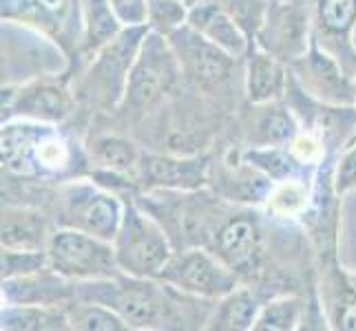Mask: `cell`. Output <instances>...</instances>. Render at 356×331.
<instances>
[{"instance_id":"f546056e","label":"cell","mask_w":356,"mask_h":331,"mask_svg":"<svg viewBox=\"0 0 356 331\" xmlns=\"http://www.w3.org/2000/svg\"><path fill=\"white\" fill-rule=\"evenodd\" d=\"M217 3L235 20L237 27L245 33V38L254 42L257 33L266 22L270 0H217Z\"/></svg>"},{"instance_id":"7a4b0ae2","label":"cell","mask_w":356,"mask_h":331,"mask_svg":"<svg viewBox=\"0 0 356 331\" xmlns=\"http://www.w3.org/2000/svg\"><path fill=\"white\" fill-rule=\"evenodd\" d=\"M0 157L9 175L31 181H69L87 168V155L58 124L16 119L3 126Z\"/></svg>"},{"instance_id":"d4e9b609","label":"cell","mask_w":356,"mask_h":331,"mask_svg":"<svg viewBox=\"0 0 356 331\" xmlns=\"http://www.w3.org/2000/svg\"><path fill=\"white\" fill-rule=\"evenodd\" d=\"M87 153L100 170H111L120 175H133L142 155L133 142L120 137V135H97L87 144Z\"/></svg>"},{"instance_id":"4dcf8cb0","label":"cell","mask_w":356,"mask_h":331,"mask_svg":"<svg viewBox=\"0 0 356 331\" xmlns=\"http://www.w3.org/2000/svg\"><path fill=\"white\" fill-rule=\"evenodd\" d=\"M188 5L184 0H146V24L149 29L168 35L188 20Z\"/></svg>"},{"instance_id":"d6986e66","label":"cell","mask_w":356,"mask_h":331,"mask_svg":"<svg viewBox=\"0 0 356 331\" xmlns=\"http://www.w3.org/2000/svg\"><path fill=\"white\" fill-rule=\"evenodd\" d=\"M245 65V97L250 104L277 102L286 95L290 82V67L279 58L270 56L257 44H250Z\"/></svg>"},{"instance_id":"9c48e42d","label":"cell","mask_w":356,"mask_h":331,"mask_svg":"<svg viewBox=\"0 0 356 331\" xmlns=\"http://www.w3.org/2000/svg\"><path fill=\"white\" fill-rule=\"evenodd\" d=\"M206 250L219 256L239 276L252 274L254 269H259L264 252V230L259 217L245 207H235V210L222 207L208 237Z\"/></svg>"},{"instance_id":"d590c367","label":"cell","mask_w":356,"mask_h":331,"mask_svg":"<svg viewBox=\"0 0 356 331\" xmlns=\"http://www.w3.org/2000/svg\"><path fill=\"white\" fill-rule=\"evenodd\" d=\"M350 46H352V51L356 53V22H354L352 33H350Z\"/></svg>"},{"instance_id":"44dd1931","label":"cell","mask_w":356,"mask_h":331,"mask_svg":"<svg viewBox=\"0 0 356 331\" xmlns=\"http://www.w3.org/2000/svg\"><path fill=\"white\" fill-rule=\"evenodd\" d=\"M0 329L7 331H65L71 329L67 305H3Z\"/></svg>"},{"instance_id":"7c38bea8","label":"cell","mask_w":356,"mask_h":331,"mask_svg":"<svg viewBox=\"0 0 356 331\" xmlns=\"http://www.w3.org/2000/svg\"><path fill=\"white\" fill-rule=\"evenodd\" d=\"M290 71L294 80L301 84L305 95H310L312 100L330 106H354V82L346 76V71L341 69L332 51L321 46L316 35L312 38V44L305 51V56L290 65Z\"/></svg>"},{"instance_id":"4fadbf2b","label":"cell","mask_w":356,"mask_h":331,"mask_svg":"<svg viewBox=\"0 0 356 331\" xmlns=\"http://www.w3.org/2000/svg\"><path fill=\"white\" fill-rule=\"evenodd\" d=\"M3 18L29 24L63 46H82V0H3Z\"/></svg>"},{"instance_id":"8992f818","label":"cell","mask_w":356,"mask_h":331,"mask_svg":"<svg viewBox=\"0 0 356 331\" xmlns=\"http://www.w3.org/2000/svg\"><path fill=\"white\" fill-rule=\"evenodd\" d=\"M47 256L49 267L76 283L113 278L122 272L111 241L76 228H56L47 243Z\"/></svg>"},{"instance_id":"ffe728a7","label":"cell","mask_w":356,"mask_h":331,"mask_svg":"<svg viewBox=\"0 0 356 331\" xmlns=\"http://www.w3.org/2000/svg\"><path fill=\"white\" fill-rule=\"evenodd\" d=\"M248 124V139L252 146H288L299 133V121L290 106L279 100L268 104H252Z\"/></svg>"},{"instance_id":"7402d4cb","label":"cell","mask_w":356,"mask_h":331,"mask_svg":"<svg viewBox=\"0 0 356 331\" xmlns=\"http://www.w3.org/2000/svg\"><path fill=\"white\" fill-rule=\"evenodd\" d=\"M264 305L257 298L250 287H237L224 298H219L213 307L208 329L219 331H245L254 329L257 316H259Z\"/></svg>"},{"instance_id":"e575fe53","label":"cell","mask_w":356,"mask_h":331,"mask_svg":"<svg viewBox=\"0 0 356 331\" xmlns=\"http://www.w3.org/2000/svg\"><path fill=\"white\" fill-rule=\"evenodd\" d=\"M356 188V142L350 146V148L343 153L337 175H334V190L337 194H343Z\"/></svg>"},{"instance_id":"603a6c76","label":"cell","mask_w":356,"mask_h":331,"mask_svg":"<svg viewBox=\"0 0 356 331\" xmlns=\"http://www.w3.org/2000/svg\"><path fill=\"white\" fill-rule=\"evenodd\" d=\"M82 51L97 53L124 29L108 0H82Z\"/></svg>"},{"instance_id":"2e32d148","label":"cell","mask_w":356,"mask_h":331,"mask_svg":"<svg viewBox=\"0 0 356 331\" xmlns=\"http://www.w3.org/2000/svg\"><path fill=\"white\" fill-rule=\"evenodd\" d=\"M73 298L76 280H69L51 267L3 278V305H67Z\"/></svg>"},{"instance_id":"cb8c5ba5","label":"cell","mask_w":356,"mask_h":331,"mask_svg":"<svg viewBox=\"0 0 356 331\" xmlns=\"http://www.w3.org/2000/svg\"><path fill=\"white\" fill-rule=\"evenodd\" d=\"M314 35L318 42L341 40L350 44L356 22V0H314Z\"/></svg>"},{"instance_id":"5b68a950","label":"cell","mask_w":356,"mask_h":331,"mask_svg":"<svg viewBox=\"0 0 356 331\" xmlns=\"http://www.w3.org/2000/svg\"><path fill=\"white\" fill-rule=\"evenodd\" d=\"M149 33V24L124 27L111 42L93 53V62L84 73L82 93L104 108H118L127 95L131 69L140 53V46Z\"/></svg>"},{"instance_id":"277c9868","label":"cell","mask_w":356,"mask_h":331,"mask_svg":"<svg viewBox=\"0 0 356 331\" xmlns=\"http://www.w3.org/2000/svg\"><path fill=\"white\" fill-rule=\"evenodd\" d=\"M54 214L58 228H76L113 243L124 217V201L95 179L76 177L58 186Z\"/></svg>"},{"instance_id":"83f0119b","label":"cell","mask_w":356,"mask_h":331,"mask_svg":"<svg viewBox=\"0 0 356 331\" xmlns=\"http://www.w3.org/2000/svg\"><path fill=\"white\" fill-rule=\"evenodd\" d=\"M305 305L299 296H279L268 300L257 316L254 331H294L303 321Z\"/></svg>"},{"instance_id":"8fae6325","label":"cell","mask_w":356,"mask_h":331,"mask_svg":"<svg viewBox=\"0 0 356 331\" xmlns=\"http://www.w3.org/2000/svg\"><path fill=\"white\" fill-rule=\"evenodd\" d=\"M168 40L175 49L184 76L197 84L202 91L215 93L230 82L239 58L208 42L188 24H181L175 31H170Z\"/></svg>"},{"instance_id":"484cf974","label":"cell","mask_w":356,"mask_h":331,"mask_svg":"<svg viewBox=\"0 0 356 331\" xmlns=\"http://www.w3.org/2000/svg\"><path fill=\"white\" fill-rule=\"evenodd\" d=\"M67 314L71 329L80 331H127L129 323L115 309L100 303L73 298L67 303Z\"/></svg>"},{"instance_id":"4316f807","label":"cell","mask_w":356,"mask_h":331,"mask_svg":"<svg viewBox=\"0 0 356 331\" xmlns=\"http://www.w3.org/2000/svg\"><path fill=\"white\" fill-rule=\"evenodd\" d=\"M310 183L303 177H290L284 181H277L270 190L266 207L270 214L281 219H297L303 217L310 205Z\"/></svg>"},{"instance_id":"3957f363","label":"cell","mask_w":356,"mask_h":331,"mask_svg":"<svg viewBox=\"0 0 356 331\" xmlns=\"http://www.w3.org/2000/svg\"><path fill=\"white\" fill-rule=\"evenodd\" d=\"M113 248L122 272L142 278H159L175 254L166 230L133 197L124 199V217L113 239Z\"/></svg>"},{"instance_id":"ac0fdd59","label":"cell","mask_w":356,"mask_h":331,"mask_svg":"<svg viewBox=\"0 0 356 331\" xmlns=\"http://www.w3.org/2000/svg\"><path fill=\"white\" fill-rule=\"evenodd\" d=\"M56 219L31 205L3 207V250H47Z\"/></svg>"},{"instance_id":"9a60e30c","label":"cell","mask_w":356,"mask_h":331,"mask_svg":"<svg viewBox=\"0 0 356 331\" xmlns=\"http://www.w3.org/2000/svg\"><path fill=\"white\" fill-rule=\"evenodd\" d=\"M76 97L60 82L35 80L16 89H3V117L63 124L73 113Z\"/></svg>"},{"instance_id":"6da1fadb","label":"cell","mask_w":356,"mask_h":331,"mask_svg":"<svg viewBox=\"0 0 356 331\" xmlns=\"http://www.w3.org/2000/svg\"><path fill=\"white\" fill-rule=\"evenodd\" d=\"M76 298L115 309L131 329H197L208 327L213 300L173 287L162 278L120 272L113 278L76 283Z\"/></svg>"},{"instance_id":"d6a6232c","label":"cell","mask_w":356,"mask_h":331,"mask_svg":"<svg viewBox=\"0 0 356 331\" xmlns=\"http://www.w3.org/2000/svg\"><path fill=\"white\" fill-rule=\"evenodd\" d=\"M288 151L292 157L305 168V166H314L323 159L325 153V142L318 137L312 130H299L297 137L288 144Z\"/></svg>"},{"instance_id":"1f68e13d","label":"cell","mask_w":356,"mask_h":331,"mask_svg":"<svg viewBox=\"0 0 356 331\" xmlns=\"http://www.w3.org/2000/svg\"><path fill=\"white\" fill-rule=\"evenodd\" d=\"M47 267V250H3V278L33 274Z\"/></svg>"},{"instance_id":"30bf717a","label":"cell","mask_w":356,"mask_h":331,"mask_svg":"<svg viewBox=\"0 0 356 331\" xmlns=\"http://www.w3.org/2000/svg\"><path fill=\"white\" fill-rule=\"evenodd\" d=\"M312 20L310 9L299 0H270L266 22L252 44L290 67L312 44Z\"/></svg>"},{"instance_id":"e0dca14e","label":"cell","mask_w":356,"mask_h":331,"mask_svg":"<svg viewBox=\"0 0 356 331\" xmlns=\"http://www.w3.org/2000/svg\"><path fill=\"white\" fill-rule=\"evenodd\" d=\"M186 24L200 35H204L208 42L224 49L226 53L235 58H243L252 44L217 0H200V3H195L188 9Z\"/></svg>"},{"instance_id":"5bb4252c","label":"cell","mask_w":356,"mask_h":331,"mask_svg":"<svg viewBox=\"0 0 356 331\" xmlns=\"http://www.w3.org/2000/svg\"><path fill=\"white\" fill-rule=\"evenodd\" d=\"M133 183L142 192L153 190H202L211 179V164L206 157H175L142 153L133 170Z\"/></svg>"},{"instance_id":"ba28073f","label":"cell","mask_w":356,"mask_h":331,"mask_svg":"<svg viewBox=\"0 0 356 331\" xmlns=\"http://www.w3.org/2000/svg\"><path fill=\"white\" fill-rule=\"evenodd\" d=\"M159 278L191 296L213 303L237 289L241 280L235 269H230L219 256L206 248L175 250Z\"/></svg>"},{"instance_id":"836d02e7","label":"cell","mask_w":356,"mask_h":331,"mask_svg":"<svg viewBox=\"0 0 356 331\" xmlns=\"http://www.w3.org/2000/svg\"><path fill=\"white\" fill-rule=\"evenodd\" d=\"M115 11V16L124 27H138V24H146V0H108Z\"/></svg>"},{"instance_id":"8d00e7d4","label":"cell","mask_w":356,"mask_h":331,"mask_svg":"<svg viewBox=\"0 0 356 331\" xmlns=\"http://www.w3.org/2000/svg\"><path fill=\"white\" fill-rule=\"evenodd\" d=\"M184 3H186V5H188V7H193V5H195V3H200V0H184Z\"/></svg>"},{"instance_id":"52a82bcc","label":"cell","mask_w":356,"mask_h":331,"mask_svg":"<svg viewBox=\"0 0 356 331\" xmlns=\"http://www.w3.org/2000/svg\"><path fill=\"white\" fill-rule=\"evenodd\" d=\"M179 76H184V71L168 35L149 29L131 69L127 95L120 108H131L133 113L151 108L159 97L175 87Z\"/></svg>"},{"instance_id":"f1b7e54d","label":"cell","mask_w":356,"mask_h":331,"mask_svg":"<svg viewBox=\"0 0 356 331\" xmlns=\"http://www.w3.org/2000/svg\"><path fill=\"white\" fill-rule=\"evenodd\" d=\"M243 159H248L252 166L259 168L275 183L299 177L297 170L301 168V164L292 157L288 146H252L250 151L243 153Z\"/></svg>"}]
</instances>
